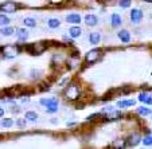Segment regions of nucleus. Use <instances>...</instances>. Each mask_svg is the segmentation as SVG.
<instances>
[{
    "mask_svg": "<svg viewBox=\"0 0 152 149\" xmlns=\"http://www.w3.org/2000/svg\"><path fill=\"white\" fill-rule=\"evenodd\" d=\"M40 105L46 106L47 113H55L58 110V100L57 98H42Z\"/></svg>",
    "mask_w": 152,
    "mask_h": 149,
    "instance_id": "obj_1",
    "label": "nucleus"
},
{
    "mask_svg": "<svg viewBox=\"0 0 152 149\" xmlns=\"http://www.w3.org/2000/svg\"><path fill=\"white\" fill-rule=\"evenodd\" d=\"M80 87H78V85H75V83H72V85H69L66 89V92H65V97L67 98V100L70 101H74V100H78L80 98Z\"/></svg>",
    "mask_w": 152,
    "mask_h": 149,
    "instance_id": "obj_2",
    "label": "nucleus"
},
{
    "mask_svg": "<svg viewBox=\"0 0 152 149\" xmlns=\"http://www.w3.org/2000/svg\"><path fill=\"white\" fill-rule=\"evenodd\" d=\"M18 8V4L8 0V1H4L3 4H0V11L6 12V14H14Z\"/></svg>",
    "mask_w": 152,
    "mask_h": 149,
    "instance_id": "obj_3",
    "label": "nucleus"
},
{
    "mask_svg": "<svg viewBox=\"0 0 152 149\" xmlns=\"http://www.w3.org/2000/svg\"><path fill=\"white\" fill-rule=\"evenodd\" d=\"M143 16H144L143 11H141V9H139V8H133L132 11L129 12V17H131V22H132L133 24H139V23H140V20L143 19Z\"/></svg>",
    "mask_w": 152,
    "mask_h": 149,
    "instance_id": "obj_4",
    "label": "nucleus"
},
{
    "mask_svg": "<svg viewBox=\"0 0 152 149\" xmlns=\"http://www.w3.org/2000/svg\"><path fill=\"white\" fill-rule=\"evenodd\" d=\"M100 57H101L100 50L93 49V50H90V51L86 54V62L88 63H94V62H97V60L100 59Z\"/></svg>",
    "mask_w": 152,
    "mask_h": 149,
    "instance_id": "obj_5",
    "label": "nucleus"
},
{
    "mask_svg": "<svg viewBox=\"0 0 152 149\" xmlns=\"http://www.w3.org/2000/svg\"><path fill=\"white\" fill-rule=\"evenodd\" d=\"M4 58H14L18 54V47L16 46H6L3 50Z\"/></svg>",
    "mask_w": 152,
    "mask_h": 149,
    "instance_id": "obj_6",
    "label": "nucleus"
},
{
    "mask_svg": "<svg viewBox=\"0 0 152 149\" xmlns=\"http://www.w3.org/2000/svg\"><path fill=\"white\" fill-rule=\"evenodd\" d=\"M121 117H123V113H121L120 110H113V112L105 114V120L106 121H116V120H120Z\"/></svg>",
    "mask_w": 152,
    "mask_h": 149,
    "instance_id": "obj_7",
    "label": "nucleus"
},
{
    "mask_svg": "<svg viewBox=\"0 0 152 149\" xmlns=\"http://www.w3.org/2000/svg\"><path fill=\"white\" fill-rule=\"evenodd\" d=\"M139 101L145 103V105H152V94H149V93H147V92L140 93V94H139Z\"/></svg>",
    "mask_w": 152,
    "mask_h": 149,
    "instance_id": "obj_8",
    "label": "nucleus"
},
{
    "mask_svg": "<svg viewBox=\"0 0 152 149\" xmlns=\"http://www.w3.org/2000/svg\"><path fill=\"white\" fill-rule=\"evenodd\" d=\"M141 140H143V138L140 137V134H139V133H132V134L129 136V138H128V145L136 146Z\"/></svg>",
    "mask_w": 152,
    "mask_h": 149,
    "instance_id": "obj_9",
    "label": "nucleus"
},
{
    "mask_svg": "<svg viewBox=\"0 0 152 149\" xmlns=\"http://www.w3.org/2000/svg\"><path fill=\"white\" fill-rule=\"evenodd\" d=\"M117 36L123 43H129V40H131V34H129L126 30H121V31H118Z\"/></svg>",
    "mask_w": 152,
    "mask_h": 149,
    "instance_id": "obj_10",
    "label": "nucleus"
},
{
    "mask_svg": "<svg viewBox=\"0 0 152 149\" xmlns=\"http://www.w3.org/2000/svg\"><path fill=\"white\" fill-rule=\"evenodd\" d=\"M85 23L88 24V26H90V27H94V26H97L98 19H97V16H96V15L88 14L85 16Z\"/></svg>",
    "mask_w": 152,
    "mask_h": 149,
    "instance_id": "obj_11",
    "label": "nucleus"
},
{
    "mask_svg": "<svg viewBox=\"0 0 152 149\" xmlns=\"http://www.w3.org/2000/svg\"><path fill=\"white\" fill-rule=\"evenodd\" d=\"M101 39H102V36H101L100 32L93 31V32L89 34V40H90V43L92 44H98L101 42Z\"/></svg>",
    "mask_w": 152,
    "mask_h": 149,
    "instance_id": "obj_12",
    "label": "nucleus"
},
{
    "mask_svg": "<svg viewBox=\"0 0 152 149\" xmlns=\"http://www.w3.org/2000/svg\"><path fill=\"white\" fill-rule=\"evenodd\" d=\"M66 22L70 24H78L81 23V16L80 14H69L66 16Z\"/></svg>",
    "mask_w": 152,
    "mask_h": 149,
    "instance_id": "obj_13",
    "label": "nucleus"
},
{
    "mask_svg": "<svg viewBox=\"0 0 152 149\" xmlns=\"http://www.w3.org/2000/svg\"><path fill=\"white\" fill-rule=\"evenodd\" d=\"M121 23H123V19H121V16L118 14H112V16H110V26L112 27H118L121 26Z\"/></svg>",
    "mask_w": 152,
    "mask_h": 149,
    "instance_id": "obj_14",
    "label": "nucleus"
},
{
    "mask_svg": "<svg viewBox=\"0 0 152 149\" xmlns=\"http://www.w3.org/2000/svg\"><path fill=\"white\" fill-rule=\"evenodd\" d=\"M125 145H126L125 140H115L112 144H110V146H112L113 149H124Z\"/></svg>",
    "mask_w": 152,
    "mask_h": 149,
    "instance_id": "obj_15",
    "label": "nucleus"
},
{
    "mask_svg": "<svg viewBox=\"0 0 152 149\" xmlns=\"http://www.w3.org/2000/svg\"><path fill=\"white\" fill-rule=\"evenodd\" d=\"M136 101L135 100H124V101H118L117 102V108H128V106H133Z\"/></svg>",
    "mask_w": 152,
    "mask_h": 149,
    "instance_id": "obj_16",
    "label": "nucleus"
},
{
    "mask_svg": "<svg viewBox=\"0 0 152 149\" xmlns=\"http://www.w3.org/2000/svg\"><path fill=\"white\" fill-rule=\"evenodd\" d=\"M16 35H18V39L19 40H26L27 38H28V31H27L26 28H18Z\"/></svg>",
    "mask_w": 152,
    "mask_h": 149,
    "instance_id": "obj_17",
    "label": "nucleus"
},
{
    "mask_svg": "<svg viewBox=\"0 0 152 149\" xmlns=\"http://www.w3.org/2000/svg\"><path fill=\"white\" fill-rule=\"evenodd\" d=\"M69 34L72 38H78V36H81V34H82V30H81L78 26L72 27V28L69 30Z\"/></svg>",
    "mask_w": 152,
    "mask_h": 149,
    "instance_id": "obj_18",
    "label": "nucleus"
},
{
    "mask_svg": "<svg viewBox=\"0 0 152 149\" xmlns=\"http://www.w3.org/2000/svg\"><path fill=\"white\" fill-rule=\"evenodd\" d=\"M61 22L59 19H55V17H51V19H49V22H47V26L50 27V28H57V27H59Z\"/></svg>",
    "mask_w": 152,
    "mask_h": 149,
    "instance_id": "obj_19",
    "label": "nucleus"
},
{
    "mask_svg": "<svg viewBox=\"0 0 152 149\" xmlns=\"http://www.w3.org/2000/svg\"><path fill=\"white\" fill-rule=\"evenodd\" d=\"M12 32H14V28H11V27H1L0 28V34L3 36H10V35H12Z\"/></svg>",
    "mask_w": 152,
    "mask_h": 149,
    "instance_id": "obj_20",
    "label": "nucleus"
},
{
    "mask_svg": "<svg viewBox=\"0 0 152 149\" xmlns=\"http://www.w3.org/2000/svg\"><path fill=\"white\" fill-rule=\"evenodd\" d=\"M23 23H24V26H27V27H35L37 26V22H35L34 17H24Z\"/></svg>",
    "mask_w": 152,
    "mask_h": 149,
    "instance_id": "obj_21",
    "label": "nucleus"
},
{
    "mask_svg": "<svg viewBox=\"0 0 152 149\" xmlns=\"http://www.w3.org/2000/svg\"><path fill=\"white\" fill-rule=\"evenodd\" d=\"M24 117H26L28 121H31V122H35V121L38 120V114L35 112H27Z\"/></svg>",
    "mask_w": 152,
    "mask_h": 149,
    "instance_id": "obj_22",
    "label": "nucleus"
},
{
    "mask_svg": "<svg viewBox=\"0 0 152 149\" xmlns=\"http://www.w3.org/2000/svg\"><path fill=\"white\" fill-rule=\"evenodd\" d=\"M10 22H11V20L8 19V16H6V15H0V26L1 27H7L10 24Z\"/></svg>",
    "mask_w": 152,
    "mask_h": 149,
    "instance_id": "obj_23",
    "label": "nucleus"
},
{
    "mask_svg": "<svg viewBox=\"0 0 152 149\" xmlns=\"http://www.w3.org/2000/svg\"><path fill=\"white\" fill-rule=\"evenodd\" d=\"M137 113H139V114H140V116H144V117H145V116L152 114V112L148 109V108H143V106H141V108H139V109H137Z\"/></svg>",
    "mask_w": 152,
    "mask_h": 149,
    "instance_id": "obj_24",
    "label": "nucleus"
},
{
    "mask_svg": "<svg viewBox=\"0 0 152 149\" xmlns=\"http://www.w3.org/2000/svg\"><path fill=\"white\" fill-rule=\"evenodd\" d=\"M12 125H14V120L12 118H4V120H1V126L3 128H10Z\"/></svg>",
    "mask_w": 152,
    "mask_h": 149,
    "instance_id": "obj_25",
    "label": "nucleus"
},
{
    "mask_svg": "<svg viewBox=\"0 0 152 149\" xmlns=\"http://www.w3.org/2000/svg\"><path fill=\"white\" fill-rule=\"evenodd\" d=\"M131 4H132V0H120L118 1V6L121 8H128V7H131Z\"/></svg>",
    "mask_w": 152,
    "mask_h": 149,
    "instance_id": "obj_26",
    "label": "nucleus"
},
{
    "mask_svg": "<svg viewBox=\"0 0 152 149\" xmlns=\"http://www.w3.org/2000/svg\"><path fill=\"white\" fill-rule=\"evenodd\" d=\"M143 144L145 146H149V145H152V136H145V137H143Z\"/></svg>",
    "mask_w": 152,
    "mask_h": 149,
    "instance_id": "obj_27",
    "label": "nucleus"
},
{
    "mask_svg": "<svg viewBox=\"0 0 152 149\" xmlns=\"http://www.w3.org/2000/svg\"><path fill=\"white\" fill-rule=\"evenodd\" d=\"M98 116H100V114H98V113H97V114H92V116H90V117H88V120L93 121V120H94V118H96V117H98Z\"/></svg>",
    "mask_w": 152,
    "mask_h": 149,
    "instance_id": "obj_28",
    "label": "nucleus"
},
{
    "mask_svg": "<svg viewBox=\"0 0 152 149\" xmlns=\"http://www.w3.org/2000/svg\"><path fill=\"white\" fill-rule=\"evenodd\" d=\"M3 114H4V110H3V108L0 106V117H3Z\"/></svg>",
    "mask_w": 152,
    "mask_h": 149,
    "instance_id": "obj_29",
    "label": "nucleus"
},
{
    "mask_svg": "<svg viewBox=\"0 0 152 149\" xmlns=\"http://www.w3.org/2000/svg\"><path fill=\"white\" fill-rule=\"evenodd\" d=\"M18 125H19V126H23L24 125V121H19V122H18Z\"/></svg>",
    "mask_w": 152,
    "mask_h": 149,
    "instance_id": "obj_30",
    "label": "nucleus"
},
{
    "mask_svg": "<svg viewBox=\"0 0 152 149\" xmlns=\"http://www.w3.org/2000/svg\"><path fill=\"white\" fill-rule=\"evenodd\" d=\"M151 17H152V15H151Z\"/></svg>",
    "mask_w": 152,
    "mask_h": 149,
    "instance_id": "obj_31",
    "label": "nucleus"
}]
</instances>
